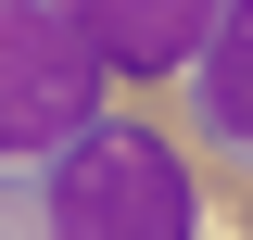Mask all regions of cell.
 Returning a JSON list of instances; mask_svg holds the SVG:
<instances>
[{
    "instance_id": "1",
    "label": "cell",
    "mask_w": 253,
    "mask_h": 240,
    "mask_svg": "<svg viewBox=\"0 0 253 240\" xmlns=\"http://www.w3.org/2000/svg\"><path fill=\"white\" fill-rule=\"evenodd\" d=\"M203 190H190L177 139L114 114H89L76 139L26 152V164H0V240H203Z\"/></svg>"
},
{
    "instance_id": "2",
    "label": "cell",
    "mask_w": 253,
    "mask_h": 240,
    "mask_svg": "<svg viewBox=\"0 0 253 240\" xmlns=\"http://www.w3.org/2000/svg\"><path fill=\"white\" fill-rule=\"evenodd\" d=\"M126 114L165 126L177 164H190V190H203V215L228 240H253V0H228L165 89H126Z\"/></svg>"
},
{
    "instance_id": "3",
    "label": "cell",
    "mask_w": 253,
    "mask_h": 240,
    "mask_svg": "<svg viewBox=\"0 0 253 240\" xmlns=\"http://www.w3.org/2000/svg\"><path fill=\"white\" fill-rule=\"evenodd\" d=\"M89 114H114V76L89 63V38L51 0H0V164L76 139Z\"/></svg>"
},
{
    "instance_id": "4",
    "label": "cell",
    "mask_w": 253,
    "mask_h": 240,
    "mask_svg": "<svg viewBox=\"0 0 253 240\" xmlns=\"http://www.w3.org/2000/svg\"><path fill=\"white\" fill-rule=\"evenodd\" d=\"M51 13L89 38V63L114 76V89H165V76L203 51V26H215L228 0H51Z\"/></svg>"
}]
</instances>
